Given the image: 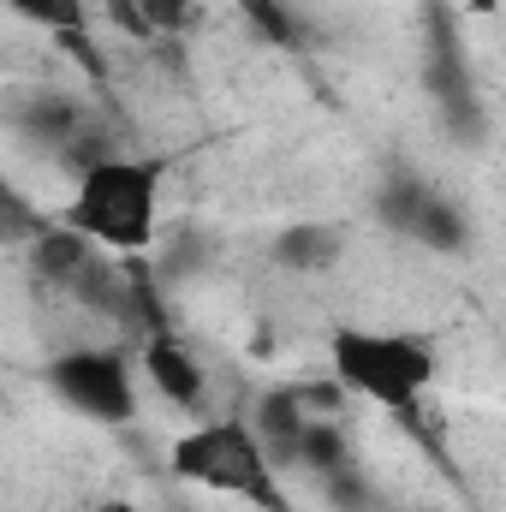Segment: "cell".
Returning <instances> with one entry per match:
<instances>
[{
  "label": "cell",
  "mask_w": 506,
  "mask_h": 512,
  "mask_svg": "<svg viewBox=\"0 0 506 512\" xmlns=\"http://www.w3.org/2000/svg\"><path fill=\"white\" fill-rule=\"evenodd\" d=\"M60 221L78 227L96 251L143 256L161 233V161H149V155H96V161H84Z\"/></svg>",
  "instance_id": "cell-1"
},
{
  "label": "cell",
  "mask_w": 506,
  "mask_h": 512,
  "mask_svg": "<svg viewBox=\"0 0 506 512\" xmlns=\"http://www.w3.org/2000/svg\"><path fill=\"white\" fill-rule=\"evenodd\" d=\"M328 370H334V382L346 387V393H358V399H370V405H381V411H393V417L411 423L417 405H423V393L441 376V358L417 334L346 322V328L328 334Z\"/></svg>",
  "instance_id": "cell-2"
},
{
  "label": "cell",
  "mask_w": 506,
  "mask_h": 512,
  "mask_svg": "<svg viewBox=\"0 0 506 512\" xmlns=\"http://www.w3.org/2000/svg\"><path fill=\"white\" fill-rule=\"evenodd\" d=\"M167 465H173L179 483L233 495V501H245V507H256V512H292V501L280 495V477H274V447L262 441L256 423L203 417V423H191V429L173 441Z\"/></svg>",
  "instance_id": "cell-3"
},
{
  "label": "cell",
  "mask_w": 506,
  "mask_h": 512,
  "mask_svg": "<svg viewBox=\"0 0 506 512\" xmlns=\"http://www.w3.org/2000/svg\"><path fill=\"white\" fill-rule=\"evenodd\" d=\"M42 382L84 423H102V429L137 423V370L120 346H66L48 358Z\"/></svg>",
  "instance_id": "cell-4"
},
{
  "label": "cell",
  "mask_w": 506,
  "mask_h": 512,
  "mask_svg": "<svg viewBox=\"0 0 506 512\" xmlns=\"http://www.w3.org/2000/svg\"><path fill=\"white\" fill-rule=\"evenodd\" d=\"M376 209H381V221H387L399 239L429 245V251H459V245L471 239V227H465L459 203H453V197H441L435 185L411 179V173H399V179L381 191Z\"/></svg>",
  "instance_id": "cell-5"
},
{
  "label": "cell",
  "mask_w": 506,
  "mask_h": 512,
  "mask_svg": "<svg viewBox=\"0 0 506 512\" xmlns=\"http://www.w3.org/2000/svg\"><path fill=\"white\" fill-rule=\"evenodd\" d=\"M143 382L155 387L167 405H179V411H209V370H203V358L191 352V340H179L167 322L161 328H149L143 334Z\"/></svg>",
  "instance_id": "cell-6"
},
{
  "label": "cell",
  "mask_w": 506,
  "mask_h": 512,
  "mask_svg": "<svg viewBox=\"0 0 506 512\" xmlns=\"http://www.w3.org/2000/svg\"><path fill=\"white\" fill-rule=\"evenodd\" d=\"M340 256H346V227H334V221H292L274 239V262L292 274H328V268H340Z\"/></svg>",
  "instance_id": "cell-7"
},
{
  "label": "cell",
  "mask_w": 506,
  "mask_h": 512,
  "mask_svg": "<svg viewBox=\"0 0 506 512\" xmlns=\"http://www.w3.org/2000/svg\"><path fill=\"white\" fill-rule=\"evenodd\" d=\"M108 12L120 18V30L131 36H185V30H197V18H203V6L197 0H108Z\"/></svg>",
  "instance_id": "cell-8"
},
{
  "label": "cell",
  "mask_w": 506,
  "mask_h": 512,
  "mask_svg": "<svg viewBox=\"0 0 506 512\" xmlns=\"http://www.w3.org/2000/svg\"><path fill=\"white\" fill-rule=\"evenodd\" d=\"M30 262H36V274L42 280H84L90 274V262H96V245L78 233V227H42L36 233V245H30Z\"/></svg>",
  "instance_id": "cell-9"
},
{
  "label": "cell",
  "mask_w": 506,
  "mask_h": 512,
  "mask_svg": "<svg viewBox=\"0 0 506 512\" xmlns=\"http://www.w3.org/2000/svg\"><path fill=\"white\" fill-rule=\"evenodd\" d=\"M12 18H24V24H36V30H48V36H60V42H72V48H84V36H90V0H0Z\"/></svg>",
  "instance_id": "cell-10"
},
{
  "label": "cell",
  "mask_w": 506,
  "mask_h": 512,
  "mask_svg": "<svg viewBox=\"0 0 506 512\" xmlns=\"http://www.w3.org/2000/svg\"><path fill=\"white\" fill-rule=\"evenodd\" d=\"M256 429H262V441L274 447V459H298V447H304V435H310V423H304V411H298V393H268Z\"/></svg>",
  "instance_id": "cell-11"
},
{
  "label": "cell",
  "mask_w": 506,
  "mask_h": 512,
  "mask_svg": "<svg viewBox=\"0 0 506 512\" xmlns=\"http://www.w3.org/2000/svg\"><path fill=\"white\" fill-rule=\"evenodd\" d=\"M256 18H262V30L274 36V42H292V24H280V12H274V0H245Z\"/></svg>",
  "instance_id": "cell-12"
},
{
  "label": "cell",
  "mask_w": 506,
  "mask_h": 512,
  "mask_svg": "<svg viewBox=\"0 0 506 512\" xmlns=\"http://www.w3.org/2000/svg\"><path fill=\"white\" fill-rule=\"evenodd\" d=\"M96 512H143V507H131V501H102Z\"/></svg>",
  "instance_id": "cell-13"
}]
</instances>
